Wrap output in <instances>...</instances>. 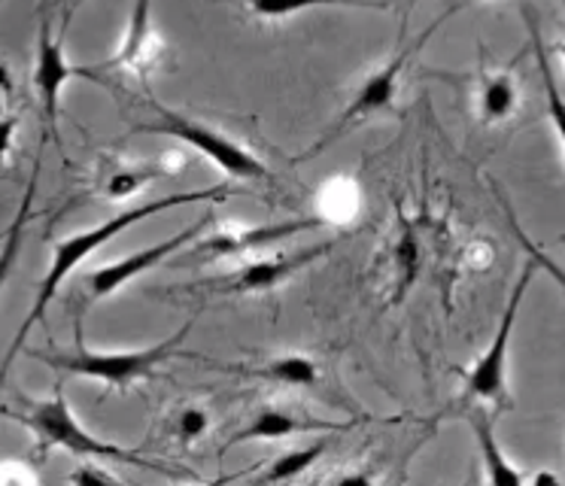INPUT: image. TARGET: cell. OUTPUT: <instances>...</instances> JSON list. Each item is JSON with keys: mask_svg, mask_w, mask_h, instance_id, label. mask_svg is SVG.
Here are the masks:
<instances>
[{"mask_svg": "<svg viewBox=\"0 0 565 486\" xmlns=\"http://www.w3.org/2000/svg\"><path fill=\"white\" fill-rule=\"evenodd\" d=\"M0 416L25 425L28 432L40 441V447L67 450L76 459H107L125 462V465H147V468H156V465L143 459V456H137L131 450L119 447V444H113V441H104V437L92 435L88 429H83L79 420L74 416V411H71V401L64 395V387L55 389V395L46 401L15 395L13 408H0Z\"/></svg>", "mask_w": 565, "mask_h": 486, "instance_id": "3957f363", "label": "cell"}, {"mask_svg": "<svg viewBox=\"0 0 565 486\" xmlns=\"http://www.w3.org/2000/svg\"><path fill=\"white\" fill-rule=\"evenodd\" d=\"M34 480H38L34 472H28L22 462H19V465H13V462H0V484H34Z\"/></svg>", "mask_w": 565, "mask_h": 486, "instance_id": "d4e9b609", "label": "cell"}, {"mask_svg": "<svg viewBox=\"0 0 565 486\" xmlns=\"http://www.w3.org/2000/svg\"><path fill=\"white\" fill-rule=\"evenodd\" d=\"M210 213L198 219L195 225H185L183 231H177L173 237L161 243H152L147 250H137V253L125 255V258H116L110 265H100L95 271H88L86 277H83V286H86V298L88 302H100V298H110L116 292L128 286L131 279L140 277V274H147L152 267H159L161 262H168L173 253H180L185 243H192L201 234V231L210 225Z\"/></svg>", "mask_w": 565, "mask_h": 486, "instance_id": "52a82bcc", "label": "cell"}, {"mask_svg": "<svg viewBox=\"0 0 565 486\" xmlns=\"http://www.w3.org/2000/svg\"><path fill=\"white\" fill-rule=\"evenodd\" d=\"M3 116H10V113H7V97H0V119H3Z\"/></svg>", "mask_w": 565, "mask_h": 486, "instance_id": "83f0119b", "label": "cell"}, {"mask_svg": "<svg viewBox=\"0 0 565 486\" xmlns=\"http://www.w3.org/2000/svg\"><path fill=\"white\" fill-rule=\"evenodd\" d=\"M508 219H511V229H514L516 241L523 243V253L532 255V258L539 262V267H544V271H547V274H551V277L556 279V286H559V289L565 292V267H559V265H556V262H553L551 255L544 253V250H539V243L529 241L526 234H523V229L516 225V216H514V213H511V210H508Z\"/></svg>", "mask_w": 565, "mask_h": 486, "instance_id": "603a6c76", "label": "cell"}, {"mask_svg": "<svg viewBox=\"0 0 565 486\" xmlns=\"http://www.w3.org/2000/svg\"><path fill=\"white\" fill-rule=\"evenodd\" d=\"M516 80L511 71H480L478 76V119L483 125H502L514 116Z\"/></svg>", "mask_w": 565, "mask_h": 486, "instance_id": "9a60e30c", "label": "cell"}, {"mask_svg": "<svg viewBox=\"0 0 565 486\" xmlns=\"http://www.w3.org/2000/svg\"><path fill=\"white\" fill-rule=\"evenodd\" d=\"M322 225H326V219H292V222H277V225H258V229L220 231V234L195 241L192 253H189V262L204 265V262H216V258L253 253V250H262V246H270V243L292 241L296 234L322 229Z\"/></svg>", "mask_w": 565, "mask_h": 486, "instance_id": "30bf717a", "label": "cell"}, {"mask_svg": "<svg viewBox=\"0 0 565 486\" xmlns=\"http://www.w3.org/2000/svg\"><path fill=\"white\" fill-rule=\"evenodd\" d=\"M462 3H471V0H462Z\"/></svg>", "mask_w": 565, "mask_h": 486, "instance_id": "4dcf8cb0", "label": "cell"}, {"mask_svg": "<svg viewBox=\"0 0 565 486\" xmlns=\"http://www.w3.org/2000/svg\"><path fill=\"white\" fill-rule=\"evenodd\" d=\"M539 274V262L526 253V265L516 277L514 289L508 295V304H504V314L495 326V335H492L490 347L480 352V359L466 371V387H462V404H471V401H480V404H492L504 411L511 404V395H508V362H511V335H514L516 316H520V307H523V298H526L532 279Z\"/></svg>", "mask_w": 565, "mask_h": 486, "instance_id": "5b68a950", "label": "cell"}, {"mask_svg": "<svg viewBox=\"0 0 565 486\" xmlns=\"http://www.w3.org/2000/svg\"><path fill=\"white\" fill-rule=\"evenodd\" d=\"M3 237H7V231H0V243H3Z\"/></svg>", "mask_w": 565, "mask_h": 486, "instance_id": "f546056e", "label": "cell"}, {"mask_svg": "<svg viewBox=\"0 0 565 486\" xmlns=\"http://www.w3.org/2000/svg\"><path fill=\"white\" fill-rule=\"evenodd\" d=\"M447 15H450V12H447ZM447 15H441L438 22H431L429 31H423V34H419L417 40L411 43V46L398 49L393 59L383 64L381 71L371 73L369 80L359 85V92H356V95H353V101L347 104L344 113H341V116L334 119L332 128L322 134L320 140L313 144V149H308V152H301V156H298L296 161H308V158L320 156L322 149H329V144H334V140H341L344 134H350V131H353V128H359V125H365V122H369V119H374L377 113H386V109L393 107L395 95H398V80H402V73H405L407 61L414 59V52H417V49L423 46V43H426V40H429V36L435 34V31H438V24H441L444 19H447Z\"/></svg>", "mask_w": 565, "mask_h": 486, "instance_id": "8992f818", "label": "cell"}, {"mask_svg": "<svg viewBox=\"0 0 565 486\" xmlns=\"http://www.w3.org/2000/svg\"><path fill=\"white\" fill-rule=\"evenodd\" d=\"M201 362H207L210 368H220V371H228V374L241 377H262V380H270V383H282V387H313L320 380V364L313 362L310 356H301V352H286V356H274L268 362H262L258 368L244 362H210L201 356Z\"/></svg>", "mask_w": 565, "mask_h": 486, "instance_id": "5bb4252c", "label": "cell"}, {"mask_svg": "<svg viewBox=\"0 0 565 486\" xmlns=\"http://www.w3.org/2000/svg\"><path fill=\"white\" fill-rule=\"evenodd\" d=\"M195 328V316L185 323L183 328H177L171 338L159 340L152 347H143V350H128V352H98L88 350L86 344L79 340L76 350L71 352H40L31 350L28 356L31 359H40L46 362L55 371H64V374L76 377H92V380H100L110 389H125L137 383V380H147L149 374H156L161 364L171 362L173 356H185V359H195L201 362L198 352H183V340L189 338V331Z\"/></svg>", "mask_w": 565, "mask_h": 486, "instance_id": "7a4b0ae2", "label": "cell"}, {"mask_svg": "<svg viewBox=\"0 0 565 486\" xmlns=\"http://www.w3.org/2000/svg\"><path fill=\"white\" fill-rule=\"evenodd\" d=\"M228 198V186L220 182V186H210V189H198V192H177V194H161V198H152L147 204H137L128 207L125 213L119 216L107 219V222H100L95 229L86 231H76V234H67L62 241L52 246V265L46 267V274L40 279L38 286V298L31 304V310L22 319V326L15 331L13 344H10V350L3 356V364H0V387H3V380L10 374V368H13L15 352L22 350V344L31 335V328L38 326L40 319L46 316L50 310V304L55 302V295L62 292L64 279L74 274L76 267L86 262L88 255L98 253L104 243H113V237H119L125 229H131L135 222H143V219L156 216V213H164V210H177V207H189V204H201V201H225Z\"/></svg>", "mask_w": 565, "mask_h": 486, "instance_id": "6da1fadb", "label": "cell"}, {"mask_svg": "<svg viewBox=\"0 0 565 486\" xmlns=\"http://www.w3.org/2000/svg\"><path fill=\"white\" fill-rule=\"evenodd\" d=\"M334 243L338 241L305 246V250H296V253L286 255H270V258H258V262H246L237 274H225V277L210 279V283H195L189 289H204L210 295H256V292H270L289 277H296L298 271L320 262L322 255L332 253Z\"/></svg>", "mask_w": 565, "mask_h": 486, "instance_id": "ba28073f", "label": "cell"}, {"mask_svg": "<svg viewBox=\"0 0 565 486\" xmlns=\"http://www.w3.org/2000/svg\"><path fill=\"white\" fill-rule=\"evenodd\" d=\"M38 177H40V156L38 165H34V173H31V180H28V189L22 194V204L15 210V219L10 222V229H7V237L0 243V292H3V283L10 277V271L19 262V255H22V243H25V229L31 216H34V194H38Z\"/></svg>", "mask_w": 565, "mask_h": 486, "instance_id": "2e32d148", "label": "cell"}, {"mask_svg": "<svg viewBox=\"0 0 565 486\" xmlns=\"http://www.w3.org/2000/svg\"><path fill=\"white\" fill-rule=\"evenodd\" d=\"M74 76H92V71L74 67V64L67 61V55H64V43L52 34L50 12H43L38 34V59H34V88H38L40 109H43V119H46V134H50L58 146H62V134H58L62 92L64 85L71 83Z\"/></svg>", "mask_w": 565, "mask_h": 486, "instance_id": "9c48e42d", "label": "cell"}, {"mask_svg": "<svg viewBox=\"0 0 565 486\" xmlns=\"http://www.w3.org/2000/svg\"><path fill=\"white\" fill-rule=\"evenodd\" d=\"M168 168L164 165H143V168H119L113 170L110 180L104 182V194L113 198V201H125V198H131L137 194L147 182H152L156 177H164Z\"/></svg>", "mask_w": 565, "mask_h": 486, "instance_id": "ffe728a7", "label": "cell"}, {"mask_svg": "<svg viewBox=\"0 0 565 486\" xmlns=\"http://www.w3.org/2000/svg\"><path fill=\"white\" fill-rule=\"evenodd\" d=\"M0 7H3V0H0Z\"/></svg>", "mask_w": 565, "mask_h": 486, "instance_id": "1f68e13d", "label": "cell"}, {"mask_svg": "<svg viewBox=\"0 0 565 486\" xmlns=\"http://www.w3.org/2000/svg\"><path fill=\"white\" fill-rule=\"evenodd\" d=\"M419 265V246L414 231H402V241L395 243V271H398V295L411 286V279L417 277Z\"/></svg>", "mask_w": 565, "mask_h": 486, "instance_id": "44dd1931", "label": "cell"}, {"mask_svg": "<svg viewBox=\"0 0 565 486\" xmlns=\"http://www.w3.org/2000/svg\"><path fill=\"white\" fill-rule=\"evenodd\" d=\"M161 40L152 28V0H135V10L125 28L122 46L116 52V59L100 64L98 71H131L147 73L156 61L161 59Z\"/></svg>", "mask_w": 565, "mask_h": 486, "instance_id": "7c38bea8", "label": "cell"}, {"mask_svg": "<svg viewBox=\"0 0 565 486\" xmlns=\"http://www.w3.org/2000/svg\"><path fill=\"white\" fill-rule=\"evenodd\" d=\"M563 22H565V0H563ZM559 52H563V61H565V40H563V46H559Z\"/></svg>", "mask_w": 565, "mask_h": 486, "instance_id": "f1b7e54d", "label": "cell"}, {"mask_svg": "<svg viewBox=\"0 0 565 486\" xmlns=\"http://www.w3.org/2000/svg\"><path fill=\"white\" fill-rule=\"evenodd\" d=\"M15 128H19L15 116H3V119H0V161L7 158V152H10V149H13Z\"/></svg>", "mask_w": 565, "mask_h": 486, "instance_id": "484cf974", "label": "cell"}, {"mask_svg": "<svg viewBox=\"0 0 565 486\" xmlns=\"http://www.w3.org/2000/svg\"><path fill=\"white\" fill-rule=\"evenodd\" d=\"M258 19H292L298 12L317 7H356V10H383L381 0H246Z\"/></svg>", "mask_w": 565, "mask_h": 486, "instance_id": "ac0fdd59", "label": "cell"}, {"mask_svg": "<svg viewBox=\"0 0 565 486\" xmlns=\"http://www.w3.org/2000/svg\"><path fill=\"white\" fill-rule=\"evenodd\" d=\"M353 425H356V420L334 423V420H317V416H298V413L282 411V408H262L253 416V423H246L241 432H234L222 453H228L237 444H249V441H277V437L292 435H341V432H350Z\"/></svg>", "mask_w": 565, "mask_h": 486, "instance_id": "8fae6325", "label": "cell"}, {"mask_svg": "<svg viewBox=\"0 0 565 486\" xmlns=\"http://www.w3.org/2000/svg\"><path fill=\"white\" fill-rule=\"evenodd\" d=\"M67 480H71V484H119V477H116V474L100 472V468L92 465V459H88L86 465H79Z\"/></svg>", "mask_w": 565, "mask_h": 486, "instance_id": "cb8c5ba5", "label": "cell"}, {"mask_svg": "<svg viewBox=\"0 0 565 486\" xmlns=\"http://www.w3.org/2000/svg\"><path fill=\"white\" fill-rule=\"evenodd\" d=\"M13 95V73H10V67L0 61V97H10Z\"/></svg>", "mask_w": 565, "mask_h": 486, "instance_id": "4316f807", "label": "cell"}, {"mask_svg": "<svg viewBox=\"0 0 565 486\" xmlns=\"http://www.w3.org/2000/svg\"><path fill=\"white\" fill-rule=\"evenodd\" d=\"M147 107L156 113V119L147 122V125H137L135 131L161 134V137H173V140H180V144L192 146L195 152L210 158L222 173H228L234 180H270V170L265 168V161H258L244 144H237L228 134L216 131V128H210L204 122L189 119L185 113H177V109L164 107V104L152 101V97L147 101Z\"/></svg>", "mask_w": 565, "mask_h": 486, "instance_id": "277c9868", "label": "cell"}, {"mask_svg": "<svg viewBox=\"0 0 565 486\" xmlns=\"http://www.w3.org/2000/svg\"><path fill=\"white\" fill-rule=\"evenodd\" d=\"M322 453H326V444H310V447L289 450V453H282V456H277V459L270 462L268 472L262 474V480H265V484L296 480V477H301V474L308 472L313 462L320 459Z\"/></svg>", "mask_w": 565, "mask_h": 486, "instance_id": "d6986e66", "label": "cell"}, {"mask_svg": "<svg viewBox=\"0 0 565 486\" xmlns=\"http://www.w3.org/2000/svg\"><path fill=\"white\" fill-rule=\"evenodd\" d=\"M523 15H526L529 40H532V49H535V61H539L541 83H544V97H547V113H551L553 128H556V134H559V146H563V156H565V95H563V88H559V83H556V76H553L551 55H547L544 40H541L535 15L526 10H523Z\"/></svg>", "mask_w": 565, "mask_h": 486, "instance_id": "e0dca14e", "label": "cell"}, {"mask_svg": "<svg viewBox=\"0 0 565 486\" xmlns=\"http://www.w3.org/2000/svg\"><path fill=\"white\" fill-rule=\"evenodd\" d=\"M210 429V416L204 408H198V404H189L183 411L177 413V420H173V437L180 441V444H195L198 437L207 435Z\"/></svg>", "mask_w": 565, "mask_h": 486, "instance_id": "7402d4cb", "label": "cell"}, {"mask_svg": "<svg viewBox=\"0 0 565 486\" xmlns=\"http://www.w3.org/2000/svg\"><path fill=\"white\" fill-rule=\"evenodd\" d=\"M471 432H475V441H478L480 462H483V477L490 484L514 486L526 484V472H520L514 462L504 456L502 444L495 441V423H492V413L487 411V404L480 401H471V404H462V413H459Z\"/></svg>", "mask_w": 565, "mask_h": 486, "instance_id": "4fadbf2b", "label": "cell"}]
</instances>
